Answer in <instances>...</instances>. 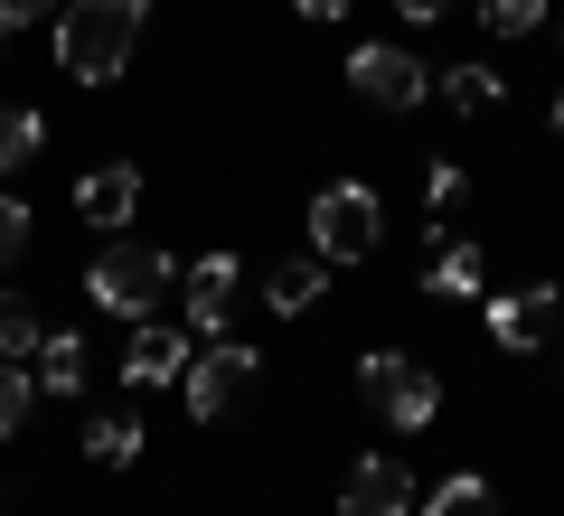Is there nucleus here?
Masks as SVG:
<instances>
[{
  "instance_id": "obj_1",
  "label": "nucleus",
  "mask_w": 564,
  "mask_h": 516,
  "mask_svg": "<svg viewBox=\"0 0 564 516\" xmlns=\"http://www.w3.org/2000/svg\"><path fill=\"white\" fill-rule=\"evenodd\" d=\"M141 20H151V0H66L57 10V66L76 85H113L141 47Z\"/></svg>"
},
{
  "instance_id": "obj_2",
  "label": "nucleus",
  "mask_w": 564,
  "mask_h": 516,
  "mask_svg": "<svg viewBox=\"0 0 564 516\" xmlns=\"http://www.w3.org/2000/svg\"><path fill=\"white\" fill-rule=\"evenodd\" d=\"M85 300L95 310H113V319H161L170 310V254H151V244H132V235H113L95 263H85Z\"/></svg>"
},
{
  "instance_id": "obj_3",
  "label": "nucleus",
  "mask_w": 564,
  "mask_h": 516,
  "mask_svg": "<svg viewBox=\"0 0 564 516\" xmlns=\"http://www.w3.org/2000/svg\"><path fill=\"white\" fill-rule=\"evenodd\" d=\"M377 235H386L377 188L339 179V188H321V198H311V254H321V263H367V254H377Z\"/></svg>"
},
{
  "instance_id": "obj_4",
  "label": "nucleus",
  "mask_w": 564,
  "mask_h": 516,
  "mask_svg": "<svg viewBox=\"0 0 564 516\" xmlns=\"http://www.w3.org/2000/svg\"><path fill=\"white\" fill-rule=\"evenodd\" d=\"M358 395H367V404H377V414H386V422H395V432H423V422L443 414V385L423 376V366H414V358H395V348H377V358H367V366H358Z\"/></svg>"
},
{
  "instance_id": "obj_5",
  "label": "nucleus",
  "mask_w": 564,
  "mask_h": 516,
  "mask_svg": "<svg viewBox=\"0 0 564 516\" xmlns=\"http://www.w3.org/2000/svg\"><path fill=\"white\" fill-rule=\"evenodd\" d=\"M263 376V358L254 348H245V338H217V348H207V358H188V376H180V395H188V414L198 422H226L245 404V385Z\"/></svg>"
},
{
  "instance_id": "obj_6",
  "label": "nucleus",
  "mask_w": 564,
  "mask_h": 516,
  "mask_svg": "<svg viewBox=\"0 0 564 516\" xmlns=\"http://www.w3.org/2000/svg\"><path fill=\"white\" fill-rule=\"evenodd\" d=\"M348 85H358V103H377V113H404V103H423V85H433V76H423L395 39H367L358 57H348Z\"/></svg>"
},
{
  "instance_id": "obj_7",
  "label": "nucleus",
  "mask_w": 564,
  "mask_h": 516,
  "mask_svg": "<svg viewBox=\"0 0 564 516\" xmlns=\"http://www.w3.org/2000/svg\"><path fill=\"white\" fill-rule=\"evenodd\" d=\"M555 319H564V292H555V282H527V292H499V300H489V338H499L508 358L545 348V338H555Z\"/></svg>"
},
{
  "instance_id": "obj_8",
  "label": "nucleus",
  "mask_w": 564,
  "mask_h": 516,
  "mask_svg": "<svg viewBox=\"0 0 564 516\" xmlns=\"http://www.w3.org/2000/svg\"><path fill=\"white\" fill-rule=\"evenodd\" d=\"M236 254H198L188 263V282H180V329L188 338H217L226 319H236Z\"/></svg>"
},
{
  "instance_id": "obj_9",
  "label": "nucleus",
  "mask_w": 564,
  "mask_h": 516,
  "mask_svg": "<svg viewBox=\"0 0 564 516\" xmlns=\"http://www.w3.org/2000/svg\"><path fill=\"white\" fill-rule=\"evenodd\" d=\"M404 507H414V470H404L395 451L348 460V479H339V516H404Z\"/></svg>"
},
{
  "instance_id": "obj_10",
  "label": "nucleus",
  "mask_w": 564,
  "mask_h": 516,
  "mask_svg": "<svg viewBox=\"0 0 564 516\" xmlns=\"http://www.w3.org/2000/svg\"><path fill=\"white\" fill-rule=\"evenodd\" d=\"M188 329H161V319H141L132 329V348H122V385H141V395H161V385H180L188 376Z\"/></svg>"
},
{
  "instance_id": "obj_11",
  "label": "nucleus",
  "mask_w": 564,
  "mask_h": 516,
  "mask_svg": "<svg viewBox=\"0 0 564 516\" xmlns=\"http://www.w3.org/2000/svg\"><path fill=\"white\" fill-rule=\"evenodd\" d=\"M132 207H141V169L132 160H104V169L76 179V217L85 226H132Z\"/></svg>"
},
{
  "instance_id": "obj_12",
  "label": "nucleus",
  "mask_w": 564,
  "mask_h": 516,
  "mask_svg": "<svg viewBox=\"0 0 564 516\" xmlns=\"http://www.w3.org/2000/svg\"><path fill=\"white\" fill-rule=\"evenodd\" d=\"M311 300H329V263L321 254H292V263L263 273V310H273V319H302Z\"/></svg>"
},
{
  "instance_id": "obj_13",
  "label": "nucleus",
  "mask_w": 564,
  "mask_h": 516,
  "mask_svg": "<svg viewBox=\"0 0 564 516\" xmlns=\"http://www.w3.org/2000/svg\"><path fill=\"white\" fill-rule=\"evenodd\" d=\"M480 282H489V263H480V244H433V273H423V292L433 300H480Z\"/></svg>"
},
{
  "instance_id": "obj_14",
  "label": "nucleus",
  "mask_w": 564,
  "mask_h": 516,
  "mask_svg": "<svg viewBox=\"0 0 564 516\" xmlns=\"http://www.w3.org/2000/svg\"><path fill=\"white\" fill-rule=\"evenodd\" d=\"M29 376H39V395H85V338L76 329H47Z\"/></svg>"
},
{
  "instance_id": "obj_15",
  "label": "nucleus",
  "mask_w": 564,
  "mask_h": 516,
  "mask_svg": "<svg viewBox=\"0 0 564 516\" xmlns=\"http://www.w3.org/2000/svg\"><path fill=\"white\" fill-rule=\"evenodd\" d=\"M423 516H499V488H489L480 470H452L443 488L423 497Z\"/></svg>"
},
{
  "instance_id": "obj_16",
  "label": "nucleus",
  "mask_w": 564,
  "mask_h": 516,
  "mask_svg": "<svg viewBox=\"0 0 564 516\" xmlns=\"http://www.w3.org/2000/svg\"><path fill=\"white\" fill-rule=\"evenodd\" d=\"M39 141H47V113L0 103V179H10V169H29V160H39Z\"/></svg>"
},
{
  "instance_id": "obj_17",
  "label": "nucleus",
  "mask_w": 564,
  "mask_h": 516,
  "mask_svg": "<svg viewBox=\"0 0 564 516\" xmlns=\"http://www.w3.org/2000/svg\"><path fill=\"white\" fill-rule=\"evenodd\" d=\"M85 451H95L104 470H132V460H141V422L132 414H95V422H85Z\"/></svg>"
},
{
  "instance_id": "obj_18",
  "label": "nucleus",
  "mask_w": 564,
  "mask_h": 516,
  "mask_svg": "<svg viewBox=\"0 0 564 516\" xmlns=\"http://www.w3.org/2000/svg\"><path fill=\"white\" fill-rule=\"evenodd\" d=\"M39 338H47L39 329V300H29V292H0V358L29 366V358H39Z\"/></svg>"
},
{
  "instance_id": "obj_19",
  "label": "nucleus",
  "mask_w": 564,
  "mask_h": 516,
  "mask_svg": "<svg viewBox=\"0 0 564 516\" xmlns=\"http://www.w3.org/2000/svg\"><path fill=\"white\" fill-rule=\"evenodd\" d=\"M39 414V376L20 358H0V441H20V422Z\"/></svg>"
},
{
  "instance_id": "obj_20",
  "label": "nucleus",
  "mask_w": 564,
  "mask_h": 516,
  "mask_svg": "<svg viewBox=\"0 0 564 516\" xmlns=\"http://www.w3.org/2000/svg\"><path fill=\"white\" fill-rule=\"evenodd\" d=\"M499 95H508L499 66H452V76H443V103H452V113H489Z\"/></svg>"
},
{
  "instance_id": "obj_21",
  "label": "nucleus",
  "mask_w": 564,
  "mask_h": 516,
  "mask_svg": "<svg viewBox=\"0 0 564 516\" xmlns=\"http://www.w3.org/2000/svg\"><path fill=\"white\" fill-rule=\"evenodd\" d=\"M480 29L489 39H527V29H545V0H480Z\"/></svg>"
},
{
  "instance_id": "obj_22",
  "label": "nucleus",
  "mask_w": 564,
  "mask_h": 516,
  "mask_svg": "<svg viewBox=\"0 0 564 516\" xmlns=\"http://www.w3.org/2000/svg\"><path fill=\"white\" fill-rule=\"evenodd\" d=\"M423 207H433V217H452V207H462V160H433V179H423Z\"/></svg>"
},
{
  "instance_id": "obj_23",
  "label": "nucleus",
  "mask_w": 564,
  "mask_h": 516,
  "mask_svg": "<svg viewBox=\"0 0 564 516\" xmlns=\"http://www.w3.org/2000/svg\"><path fill=\"white\" fill-rule=\"evenodd\" d=\"M20 244H29V207L0 188V263H20Z\"/></svg>"
},
{
  "instance_id": "obj_24",
  "label": "nucleus",
  "mask_w": 564,
  "mask_h": 516,
  "mask_svg": "<svg viewBox=\"0 0 564 516\" xmlns=\"http://www.w3.org/2000/svg\"><path fill=\"white\" fill-rule=\"evenodd\" d=\"M57 0H0V29H29V20H47Z\"/></svg>"
},
{
  "instance_id": "obj_25",
  "label": "nucleus",
  "mask_w": 564,
  "mask_h": 516,
  "mask_svg": "<svg viewBox=\"0 0 564 516\" xmlns=\"http://www.w3.org/2000/svg\"><path fill=\"white\" fill-rule=\"evenodd\" d=\"M292 10H302V20H348L358 0H292Z\"/></svg>"
},
{
  "instance_id": "obj_26",
  "label": "nucleus",
  "mask_w": 564,
  "mask_h": 516,
  "mask_svg": "<svg viewBox=\"0 0 564 516\" xmlns=\"http://www.w3.org/2000/svg\"><path fill=\"white\" fill-rule=\"evenodd\" d=\"M395 10H404V20H414V29H423V20H443L452 0H395Z\"/></svg>"
},
{
  "instance_id": "obj_27",
  "label": "nucleus",
  "mask_w": 564,
  "mask_h": 516,
  "mask_svg": "<svg viewBox=\"0 0 564 516\" xmlns=\"http://www.w3.org/2000/svg\"><path fill=\"white\" fill-rule=\"evenodd\" d=\"M555 141H564V95H555Z\"/></svg>"
},
{
  "instance_id": "obj_28",
  "label": "nucleus",
  "mask_w": 564,
  "mask_h": 516,
  "mask_svg": "<svg viewBox=\"0 0 564 516\" xmlns=\"http://www.w3.org/2000/svg\"><path fill=\"white\" fill-rule=\"evenodd\" d=\"M0 47H10V29H0Z\"/></svg>"
}]
</instances>
